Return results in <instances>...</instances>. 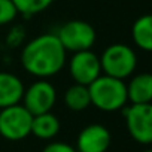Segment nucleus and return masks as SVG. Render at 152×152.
<instances>
[{"mask_svg": "<svg viewBox=\"0 0 152 152\" xmlns=\"http://www.w3.org/2000/svg\"><path fill=\"white\" fill-rule=\"evenodd\" d=\"M67 52L57 34L45 33L31 39L21 51L23 69L37 79L55 76L66 66Z\"/></svg>", "mask_w": 152, "mask_h": 152, "instance_id": "nucleus-1", "label": "nucleus"}, {"mask_svg": "<svg viewBox=\"0 0 152 152\" xmlns=\"http://www.w3.org/2000/svg\"><path fill=\"white\" fill-rule=\"evenodd\" d=\"M91 104L102 112H116L127 106V87L122 79L100 75L88 85Z\"/></svg>", "mask_w": 152, "mask_h": 152, "instance_id": "nucleus-2", "label": "nucleus"}, {"mask_svg": "<svg viewBox=\"0 0 152 152\" xmlns=\"http://www.w3.org/2000/svg\"><path fill=\"white\" fill-rule=\"evenodd\" d=\"M100 66L103 75L124 81L133 76L137 67V55L125 43H112L100 55Z\"/></svg>", "mask_w": 152, "mask_h": 152, "instance_id": "nucleus-3", "label": "nucleus"}, {"mask_svg": "<svg viewBox=\"0 0 152 152\" xmlns=\"http://www.w3.org/2000/svg\"><path fill=\"white\" fill-rule=\"evenodd\" d=\"M66 52H79L91 49L97 40L94 27L82 20H70L55 33Z\"/></svg>", "mask_w": 152, "mask_h": 152, "instance_id": "nucleus-4", "label": "nucleus"}, {"mask_svg": "<svg viewBox=\"0 0 152 152\" xmlns=\"http://www.w3.org/2000/svg\"><path fill=\"white\" fill-rule=\"evenodd\" d=\"M33 115L21 104L0 109V136L11 142H18L31 134Z\"/></svg>", "mask_w": 152, "mask_h": 152, "instance_id": "nucleus-5", "label": "nucleus"}, {"mask_svg": "<svg viewBox=\"0 0 152 152\" xmlns=\"http://www.w3.org/2000/svg\"><path fill=\"white\" fill-rule=\"evenodd\" d=\"M122 110L131 139L140 145H149L152 142V104H130Z\"/></svg>", "mask_w": 152, "mask_h": 152, "instance_id": "nucleus-6", "label": "nucleus"}, {"mask_svg": "<svg viewBox=\"0 0 152 152\" xmlns=\"http://www.w3.org/2000/svg\"><path fill=\"white\" fill-rule=\"evenodd\" d=\"M57 102V90L46 79H37L28 88H24L21 104L34 116L51 112Z\"/></svg>", "mask_w": 152, "mask_h": 152, "instance_id": "nucleus-7", "label": "nucleus"}, {"mask_svg": "<svg viewBox=\"0 0 152 152\" xmlns=\"http://www.w3.org/2000/svg\"><path fill=\"white\" fill-rule=\"evenodd\" d=\"M69 72L75 84L88 87L102 75L100 57L91 49L73 52L69 60Z\"/></svg>", "mask_w": 152, "mask_h": 152, "instance_id": "nucleus-8", "label": "nucleus"}, {"mask_svg": "<svg viewBox=\"0 0 152 152\" xmlns=\"http://www.w3.org/2000/svg\"><path fill=\"white\" fill-rule=\"evenodd\" d=\"M110 142V131L104 125L90 124L78 134L75 148L78 152H107Z\"/></svg>", "mask_w": 152, "mask_h": 152, "instance_id": "nucleus-9", "label": "nucleus"}, {"mask_svg": "<svg viewBox=\"0 0 152 152\" xmlns=\"http://www.w3.org/2000/svg\"><path fill=\"white\" fill-rule=\"evenodd\" d=\"M24 88L23 81L17 75L0 72V109L21 103Z\"/></svg>", "mask_w": 152, "mask_h": 152, "instance_id": "nucleus-10", "label": "nucleus"}, {"mask_svg": "<svg viewBox=\"0 0 152 152\" xmlns=\"http://www.w3.org/2000/svg\"><path fill=\"white\" fill-rule=\"evenodd\" d=\"M125 87L130 104H148L152 102V76L149 73L134 75Z\"/></svg>", "mask_w": 152, "mask_h": 152, "instance_id": "nucleus-11", "label": "nucleus"}, {"mask_svg": "<svg viewBox=\"0 0 152 152\" xmlns=\"http://www.w3.org/2000/svg\"><path fill=\"white\" fill-rule=\"evenodd\" d=\"M61 124L57 115L52 112H45L33 116L31 134L40 140H51L60 133Z\"/></svg>", "mask_w": 152, "mask_h": 152, "instance_id": "nucleus-12", "label": "nucleus"}, {"mask_svg": "<svg viewBox=\"0 0 152 152\" xmlns=\"http://www.w3.org/2000/svg\"><path fill=\"white\" fill-rule=\"evenodd\" d=\"M131 37L137 48L145 52L152 51V17L149 14L139 17L131 27Z\"/></svg>", "mask_w": 152, "mask_h": 152, "instance_id": "nucleus-13", "label": "nucleus"}, {"mask_svg": "<svg viewBox=\"0 0 152 152\" xmlns=\"http://www.w3.org/2000/svg\"><path fill=\"white\" fill-rule=\"evenodd\" d=\"M63 102L67 109L73 112H82L91 106V99H90V91L87 85L81 84H73L70 85L63 96Z\"/></svg>", "mask_w": 152, "mask_h": 152, "instance_id": "nucleus-14", "label": "nucleus"}, {"mask_svg": "<svg viewBox=\"0 0 152 152\" xmlns=\"http://www.w3.org/2000/svg\"><path fill=\"white\" fill-rule=\"evenodd\" d=\"M18 14L24 15L26 18H30L33 15H37L48 9L54 0H12Z\"/></svg>", "mask_w": 152, "mask_h": 152, "instance_id": "nucleus-15", "label": "nucleus"}, {"mask_svg": "<svg viewBox=\"0 0 152 152\" xmlns=\"http://www.w3.org/2000/svg\"><path fill=\"white\" fill-rule=\"evenodd\" d=\"M18 15L12 0H0V26L11 24Z\"/></svg>", "mask_w": 152, "mask_h": 152, "instance_id": "nucleus-16", "label": "nucleus"}, {"mask_svg": "<svg viewBox=\"0 0 152 152\" xmlns=\"http://www.w3.org/2000/svg\"><path fill=\"white\" fill-rule=\"evenodd\" d=\"M42 152H78V151L75 146L66 142H51L42 149Z\"/></svg>", "mask_w": 152, "mask_h": 152, "instance_id": "nucleus-17", "label": "nucleus"}, {"mask_svg": "<svg viewBox=\"0 0 152 152\" xmlns=\"http://www.w3.org/2000/svg\"><path fill=\"white\" fill-rule=\"evenodd\" d=\"M26 36V31L23 27H14L9 33H8V37H6V43L11 45V46H18L23 39Z\"/></svg>", "mask_w": 152, "mask_h": 152, "instance_id": "nucleus-18", "label": "nucleus"}, {"mask_svg": "<svg viewBox=\"0 0 152 152\" xmlns=\"http://www.w3.org/2000/svg\"><path fill=\"white\" fill-rule=\"evenodd\" d=\"M143 152H152V151H151V149H146V151H143Z\"/></svg>", "mask_w": 152, "mask_h": 152, "instance_id": "nucleus-19", "label": "nucleus"}]
</instances>
